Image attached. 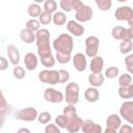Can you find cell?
I'll list each match as a JSON object with an SVG mask.
<instances>
[{"label": "cell", "mask_w": 133, "mask_h": 133, "mask_svg": "<svg viewBox=\"0 0 133 133\" xmlns=\"http://www.w3.org/2000/svg\"><path fill=\"white\" fill-rule=\"evenodd\" d=\"M66 28H68L69 32L74 36H81L85 31L84 26L81 25L80 22L75 21V20H70L66 23Z\"/></svg>", "instance_id": "5bb4252c"}, {"label": "cell", "mask_w": 133, "mask_h": 133, "mask_svg": "<svg viewBox=\"0 0 133 133\" xmlns=\"http://www.w3.org/2000/svg\"><path fill=\"white\" fill-rule=\"evenodd\" d=\"M38 21L41 22L42 25H49L53 21V15L51 12H48L46 10L42 11V14L38 17Z\"/></svg>", "instance_id": "f1b7e54d"}, {"label": "cell", "mask_w": 133, "mask_h": 133, "mask_svg": "<svg viewBox=\"0 0 133 133\" xmlns=\"http://www.w3.org/2000/svg\"><path fill=\"white\" fill-rule=\"evenodd\" d=\"M99 45H100V39L96 35H90L86 37L85 39V55L87 57H95L98 55L99 52Z\"/></svg>", "instance_id": "5b68a950"}, {"label": "cell", "mask_w": 133, "mask_h": 133, "mask_svg": "<svg viewBox=\"0 0 133 133\" xmlns=\"http://www.w3.org/2000/svg\"><path fill=\"white\" fill-rule=\"evenodd\" d=\"M111 35L114 39L123 41L127 38V28H124L123 26H114L111 30Z\"/></svg>", "instance_id": "cb8c5ba5"}, {"label": "cell", "mask_w": 133, "mask_h": 133, "mask_svg": "<svg viewBox=\"0 0 133 133\" xmlns=\"http://www.w3.org/2000/svg\"><path fill=\"white\" fill-rule=\"evenodd\" d=\"M8 59L12 65H18L20 62V51L15 45H8L6 48Z\"/></svg>", "instance_id": "e0dca14e"}, {"label": "cell", "mask_w": 133, "mask_h": 133, "mask_svg": "<svg viewBox=\"0 0 133 133\" xmlns=\"http://www.w3.org/2000/svg\"><path fill=\"white\" fill-rule=\"evenodd\" d=\"M127 23H128V25L129 26H133V15L127 20Z\"/></svg>", "instance_id": "7dc6e473"}, {"label": "cell", "mask_w": 133, "mask_h": 133, "mask_svg": "<svg viewBox=\"0 0 133 133\" xmlns=\"http://www.w3.org/2000/svg\"><path fill=\"white\" fill-rule=\"evenodd\" d=\"M53 49L56 52L71 54L74 48V41L73 37L68 33H61L53 41Z\"/></svg>", "instance_id": "7a4b0ae2"}, {"label": "cell", "mask_w": 133, "mask_h": 133, "mask_svg": "<svg viewBox=\"0 0 133 133\" xmlns=\"http://www.w3.org/2000/svg\"><path fill=\"white\" fill-rule=\"evenodd\" d=\"M22 132H26V133H30V130L27 128H21L18 130V133H22Z\"/></svg>", "instance_id": "bcb514c9"}, {"label": "cell", "mask_w": 133, "mask_h": 133, "mask_svg": "<svg viewBox=\"0 0 133 133\" xmlns=\"http://www.w3.org/2000/svg\"><path fill=\"white\" fill-rule=\"evenodd\" d=\"M92 16H94L92 8L90 6L84 4L80 9L76 10L75 19H76V21H78L80 23H85V22L90 21L92 19Z\"/></svg>", "instance_id": "30bf717a"}, {"label": "cell", "mask_w": 133, "mask_h": 133, "mask_svg": "<svg viewBox=\"0 0 133 133\" xmlns=\"http://www.w3.org/2000/svg\"><path fill=\"white\" fill-rule=\"evenodd\" d=\"M46 0H33V2H35V3H43V2H45Z\"/></svg>", "instance_id": "c3c4849f"}, {"label": "cell", "mask_w": 133, "mask_h": 133, "mask_svg": "<svg viewBox=\"0 0 133 133\" xmlns=\"http://www.w3.org/2000/svg\"><path fill=\"white\" fill-rule=\"evenodd\" d=\"M62 113L65 114V115H68V116H72V115H74V114L77 113V109H76V107H75L74 104H68L63 108Z\"/></svg>", "instance_id": "ab89813d"}, {"label": "cell", "mask_w": 133, "mask_h": 133, "mask_svg": "<svg viewBox=\"0 0 133 133\" xmlns=\"http://www.w3.org/2000/svg\"><path fill=\"white\" fill-rule=\"evenodd\" d=\"M82 0H60L59 6L63 11L70 12L71 10H78L83 6Z\"/></svg>", "instance_id": "7c38bea8"}, {"label": "cell", "mask_w": 133, "mask_h": 133, "mask_svg": "<svg viewBox=\"0 0 133 133\" xmlns=\"http://www.w3.org/2000/svg\"><path fill=\"white\" fill-rule=\"evenodd\" d=\"M12 75H14V77H15L16 79L21 80V79H23V78L25 77L26 72H25V70H24L23 66L15 65V68H14V70H12Z\"/></svg>", "instance_id": "d590c367"}, {"label": "cell", "mask_w": 133, "mask_h": 133, "mask_svg": "<svg viewBox=\"0 0 133 133\" xmlns=\"http://www.w3.org/2000/svg\"><path fill=\"white\" fill-rule=\"evenodd\" d=\"M119 133H132L133 132V128L131 127V125H122L118 129Z\"/></svg>", "instance_id": "7bdbcfd3"}, {"label": "cell", "mask_w": 133, "mask_h": 133, "mask_svg": "<svg viewBox=\"0 0 133 133\" xmlns=\"http://www.w3.org/2000/svg\"><path fill=\"white\" fill-rule=\"evenodd\" d=\"M7 68H8V60L5 57L1 56L0 57V71H5L7 70Z\"/></svg>", "instance_id": "ee69618b"}, {"label": "cell", "mask_w": 133, "mask_h": 133, "mask_svg": "<svg viewBox=\"0 0 133 133\" xmlns=\"http://www.w3.org/2000/svg\"><path fill=\"white\" fill-rule=\"evenodd\" d=\"M41 58V62L42 64L47 68V69H51L52 66H54L55 64V61H56V58L55 56H53L52 54L48 55V56H44V57H39Z\"/></svg>", "instance_id": "83f0119b"}, {"label": "cell", "mask_w": 133, "mask_h": 133, "mask_svg": "<svg viewBox=\"0 0 133 133\" xmlns=\"http://www.w3.org/2000/svg\"><path fill=\"white\" fill-rule=\"evenodd\" d=\"M126 69L130 74H133V53H129L125 58Z\"/></svg>", "instance_id": "f35d334b"}, {"label": "cell", "mask_w": 133, "mask_h": 133, "mask_svg": "<svg viewBox=\"0 0 133 133\" xmlns=\"http://www.w3.org/2000/svg\"><path fill=\"white\" fill-rule=\"evenodd\" d=\"M98 8L102 11H107L111 8L112 6V1L111 0H95Z\"/></svg>", "instance_id": "4dcf8cb0"}, {"label": "cell", "mask_w": 133, "mask_h": 133, "mask_svg": "<svg viewBox=\"0 0 133 133\" xmlns=\"http://www.w3.org/2000/svg\"><path fill=\"white\" fill-rule=\"evenodd\" d=\"M57 9V2L55 0H46L44 2V10L54 14Z\"/></svg>", "instance_id": "1f68e13d"}, {"label": "cell", "mask_w": 133, "mask_h": 133, "mask_svg": "<svg viewBox=\"0 0 133 133\" xmlns=\"http://www.w3.org/2000/svg\"><path fill=\"white\" fill-rule=\"evenodd\" d=\"M119 52L122 54H129L131 53L132 49H133V42L132 39H129V38H125L119 44Z\"/></svg>", "instance_id": "d4e9b609"}, {"label": "cell", "mask_w": 133, "mask_h": 133, "mask_svg": "<svg viewBox=\"0 0 133 133\" xmlns=\"http://www.w3.org/2000/svg\"><path fill=\"white\" fill-rule=\"evenodd\" d=\"M59 83H65L70 79V74L65 70H59Z\"/></svg>", "instance_id": "b9f144b4"}, {"label": "cell", "mask_w": 133, "mask_h": 133, "mask_svg": "<svg viewBox=\"0 0 133 133\" xmlns=\"http://www.w3.org/2000/svg\"><path fill=\"white\" fill-rule=\"evenodd\" d=\"M51 113L48 112V111H43L41 113H38V116H37V121L39 124L42 125H47L48 123H50L51 121Z\"/></svg>", "instance_id": "e575fe53"}, {"label": "cell", "mask_w": 133, "mask_h": 133, "mask_svg": "<svg viewBox=\"0 0 133 133\" xmlns=\"http://www.w3.org/2000/svg\"><path fill=\"white\" fill-rule=\"evenodd\" d=\"M37 116H38V112L33 107L23 108V109L19 110L18 113L16 114V117L18 119H21L24 122H33V121L37 119Z\"/></svg>", "instance_id": "ba28073f"}, {"label": "cell", "mask_w": 133, "mask_h": 133, "mask_svg": "<svg viewBox=\"0 0 133 133\" xmlns=\"http://www.w3.org/2000/svg\"><path fill=\"white\" fill-rule=\"evenodd\" d=\"M68 122H69V116L65 114H59L56 116L55 118V124L60 128V129H66L68 126Z\"/></svg>", "instance_id": "f546056e"}, {"label": "cell", "mask_w": 133, "mask_h": 133, "mask_svg": "<svg viewBox=\"0 0 133 133\" xmlns=\"http://www.w3.org/2000/svg\"><path fill=\"white\" fill-rule=\"evenodd\" d=\"M104 68V59L101 56H95L91 58L89 63V70L91 73H101Z\"/></svg>", "instance_id": "d6986e66"}, {"label": "cell", "mask_w": 133, "mask_h": 133, "mask_svg": "<svg viewBox=\"0 0 133 133\" xmlns=\"http://www.w3.org/2000/svg\"><path fill=\"white\" fill-rule=\"evenodd\" d=\"M72 59H73V64L75 66L76 71H78V72L85 71V69L87 66L86 55H84L83 53H76Z\"/></svg>", "instance_id": "2e32d148"}, {"label": "cell", "mask_w": 133, "mask_h": 133, "mask_svg": "<svg viewBox=\"0 0 133 133\" xmlns=\"http://www.w3.org/2000/svg\"><path fill=\"white\" fill-rule=\"evenodd\" d=\"M84 98L88 103H96L100 99V92L97 89V87L90 86L85 89L84 91Z\"/></svg>", "instance_id": "44dd1931"}, {"label": "cell", "mask_w": 133, "mask_h": 133, "mask_svg": "<svg viewBox=\"0 0 133 133\" xmlns=\"http://www.w3.org/2000/svg\"><path fill=\"white\" fill-rule=\"evenodd\" d=\"M119 115L130 125H133V101H125L119 107Z\"/></svg>", "instance_id": "9c48e42d"}, {"label": "cell", "mask_w": 133, "mask_h": 133, "mask_svg": "<svg viewBox=\"0 0 133 133\" xmlns=\"http://www.w3.org/2000/svg\"><path fill=\"white\" fill-rule=\"evenodd\" d=\"M79 91H80V87L77 83H75V82L69 83L65 87L64 101L68 104L76 105L79 102Z\"/></svg>", "instance_id": "3957f363"}, {"label": "cell", "mask_w": 133, "mask_h": 133, "mask_svg": "<svg viewBox=\"0 0 133 133\" xmlns=\"http://www.w3.org/2000/svg\"><path fill=\"white\" fill-rule=\"evenodd\" d=\"M55 58H56V60H57L59 63L64 64V63H68V62L71 60V54L61 53V52H56Z\"/></svg>", "instance_id": "8d00e7d4"}, {"label": "cell", "mask_w": 133, "mask_h": 133, "mask_svg": "<svg viewBox=\"0 0 133 133\" xmlns=\"http://www.w3.org/2000/svg\"><path fill=\"white\" fill-rule=\"evenodd\" d=\"M118 73H119L118 68H116V66H109L108 69H106L104 75H105V77H107L109 79H113V78L118 76Z\"/></svg>", "instance_id": "74e56055"}, {"label": "cell", "mask_w": 133, "mask_h": 133, "mask_svg": "<svg viewBox=\"0 0 133 133\" xmlns=\"http://www.w3.org/2000/svg\"><path fill=\"white\" fill-rule=\"evenodd\" d=\"M44 99L49 103L59 104L62 101H64V95L55 88L49 87V88H46L44 91Z\"/></svg>", "instance_id": "8992f818"}, {"label": "cell", "mask_w": 133, "mask_h": 133, "mask_svg": "<svg viewBox=\"0 0 133 133\" xmlns=\"http://www.w3.org/2000/svg\"><path fill=\"white\" fill-rule=\"evenodd\" d=\"M116 1H118V2H121V3H124V2H126V1H128V0H116Z\"/></svg>", "instance_id": "681fc988"}, {"label": "cell", "mask_w": 133, "mask_h": 133, "mask_svg": "<svg viewBox=\"0 0 133 133\" xmlns=\"http://www.w3.org/2000/svg\"><path fill=\"white\" fill-rule=\"evenodd\" d=\"M87 80H88V83L90 84V86L100 87L104 83L105 75H103L102 73H91L90 75H88Z\"/></svg>", "instance_id": "ffe728a7"}, {"label": "cell", "mask_w": 133, "mask_h": 133, "mask_svg": "<svg viewBox=\"0 0 133 133\" xmlns=\"http://www.w3.org/2000/svg\"><path fill=\"white\" fill-rule=\"evenodd\" d=\"M82 118L76 113L72 116H69V122H68V126H66V131L70 133H77L81 130V126H82Z\"/></svg>", "instance_id": "8fae6325"}, {"label": "cell", "mask_w": 133, "mask_h": 133, "mask_svg": "<svg viewBox=\"0 0 133 133\" xmlns=\"http://www.w3.org/2000/svg\"><path fill=\"white\" fill-rule=\"evenodd\" d=\"M81 131L84 132V133H101L103 131V129L99 124L95 123L94 121L85 119L82 123Z\"/></svg>", "instance_id": "9a60e30c"}, {"label": "cell", "mask_w": 133, "mask_h": 133, "mask_svg": "<svg viewBox=\"0 0 133 133\" xmlns=\"http://www.w3.org/2000/svg\"><path fill=\"white\" fill-rule=\"evenodd\" d=\"M37 57L34 53L32 52H28L25 54V57H24V64H25V68L26 70L28 71H34L36 68H37Z\"/></svg>", "instance_id": "ac0fdd59"}, {"label": "cell", "mask_w": 133, "mask_h": 133, "mask_svg": "<svg viewBox=\"0 0 133 133\" xmlns=\"http://www.w3.org/2000/svg\"><path fill=\"white\" fill-rule=\"evenodd\" d=\"M38 80L42 83L55 85L59 83V72L55 70H43L38 73Z\"/></svg>", "instance_id": "277c9868"}, {"label": "cell", "mask_w": 133, "mask_h": 133, "mask_svg": "<svg viewBox=\"0 0 133 133\" xmlns=\"http://www.w3.org/2000/svg\"><path fill=\"white\" fill-rule=\"evenodd\" d=\"M118 96L124 100H129L133 98V83L128 86H119L117 89Z\"/></svg>", "instance_id": "603a6c76"}, {"label": "cell", "mask_w": 133, "mask_h": 133, "mask_svg": "<svg viewBox=\"0 0 133 133\" xmlns=\"http://www.w3.org/2000/svg\"><path fill=\"white\" fill-rule=\"evenodd\" d=\"M35 43L39 57L52 54V49L50 47V31L48 29L42 28L35 32Z\"/></svg>", "instance_id": "6da1fadb"}, {"label": "cell", "mask_w": 133, "mask_h": 133, "mask_svg": "<svg viewBox=\"0 0 133 133\" xmlns=\"http://www.w3.org/2000/svg\"><path fill=\"white\" fill-rule=\"evenodd\" d=\"M27 12H28L29 17L36 19V18H38L39 15L42 14V7L39 6L38 3L33 2V3H31V4L28 6V8H27Z\"/></svg>", "instance_id": "484cf974"}, {"label": "cell", "mask_w": 133, "mask_h": 133, "mask_svg": "<svg viewBox=\"0 0 133 133\" xmlns=\"http://www.w3.org/2000/svg\"><path fill=\"white\" fill-rule=\"evenodd\" d=\"M127 38L133 39V26H129V28H127Z\"/></svg>", "instance_id": "f6af8a7d"}, {"label": "cell", "mask_w": 133, "mask_h": 133, "mask_svg": "<svg viewBox=\"0 0 133 133\" xmlns=\"http://www.w3.org/2000/svg\"><path fill=\"white\" fill-rule=\"evenodd\" d=\"M39 26H41V22L37 19H34V18H31L30 20H28L26 22V28H28V29H30L34 32H36L37 30L41 29Z\"/></svg>", "instance_id": "d6a6232c"}, {"label": "cell", "mask_w": 133, "mask_h": 133, "mask_svg": "<svg viewBox=\"0 0 133 133\" xmlns=\"http://www.w3.org/2000/svg\"><path fill=\"white\" fill-rule=\"evenodd\" d=\"M132 83V76L130 73H124L118 77V84L119 86H128Z\"/></svg>", "instance_id": "836d02e7"}, {"label": "cell", "mask_w": 133, "mask_h": 133, "mask_svg": "<svg viewBox=\"0 0 133 133\" xmlns=\"http://www.w3.org/2000/svg\"><path fill=\"white\" fill-rule=\"evenodd\" d=\"M133 15V8L128 5L119 6L114 11V18L118 21H127Z\"/></svg>", "instance_id": "4fadbf2b"}, {"label": "cell", "mask_w": 133, "mask_h": 133, "mask_svg": "<svg viewBox=\"0 0 133 133\" xmlns=\"http://www.w3.org/2000/svg\"><path fill=\"white\" fill-rule=\"evenodd\" d=\"M55 25L57 26H61L63 24H65L66 22V16L64 14V11H56L53 14V21H52Z\"/></svg>", "instance_id": "4316f807"}, {"label": "cell", "mask_w": 133, "mask_h": 133, "mask_svg": "<svg viewBox=\"0 0 133 133\" xmlns=\"http://www.w3.org/2000/svg\"><path fill=\"white\" fill-rule=\"evenodd\" d=\"M45 132L46 133H60V128L56 124H49L45 127Z\"/></svg>", "instance_id": "60d3db41"}, {"label": "cell", "mask_w": 133, "mask_h": 133, "mask_svg": "<svg viewBox=\"0 0 133 133\" xmlns=\"http://www.w3.org/2000/svg\"><path fill=\"white\" fill-rule=\"evenodd\" d=\"M122 126V118L116 113L109 114L106 119V129L104 130L105 133H115L118 131L119 127Z\"/></svg>", "instance_id": "52a82bcc"}, {"label": "cell", "mask_w": 133, "mask_h": 133, "mask_svg": "<svg viewBox=\"0 0 133 133\" xmlns=\"http://www.w3.org/2000/svg\"><path fill=\"white\" fill-rule=\"evenodd\" d=\"M20 38L25 44H32L35 42V32L28 28H24L20 31Z\"/></svg>", "instance_id": "7402d4cb"}]
</instances>
